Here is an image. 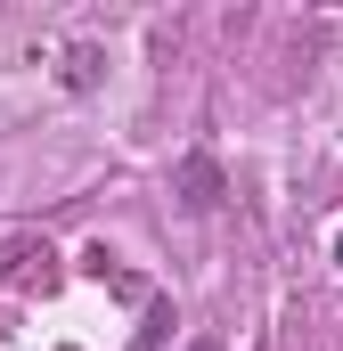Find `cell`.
<instances>
[{"label":"cell","instance_id":"obj_1","mask_svg":"<svg viewBox=\"0 0 343 351\" xmlns=\"http://www.w3.org/2000/svg\"><path fill=\"white\" fill-rule=\"evenodd\" d=\"M180 188H188V204H196V213H204V204H221V172H213L204 156H188V164H180Z\"/></svg>","mask_w":343,"mask_h":351},{"label":"cell","instance_id":"obj_2","mask_svg":"<svg viewBox=\"0 0 343 351\" xmlns=\"http://www.w3.org/2000/svg\"><path fill=\"white\" fill-rule=\"evenodd\" d=\"M188 351H221V343H188Z\"/></svg>","mask_w":343,"mask_h":351},{"label":"cell","instance_id":"obj_3","mask_svg":"<svg viewBox=\"0 0 343 351\" xmlns=\"http://www.w3.org/2000/svg\"><path fill=\"white\" fill-rule=\"evenodd\" d=\"M335 254H343V237H335Z\"/></svg>","mask_w":343,"mask_h":351}]
</instances>
